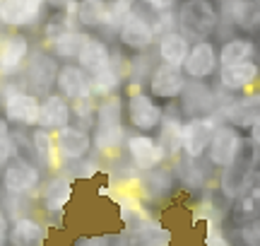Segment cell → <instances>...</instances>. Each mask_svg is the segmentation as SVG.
<instances>
[{"label": "cell", "mask_w": 260, "mask_h": 246, "mask_svg": "<svg viewBox=\"0 0 260 246\" xmlns=\"http://www.w3.org/2000/svg\"><path fill=\"white\" fill-rule=\"evenodd\" d=\"M128 138L125 131V102L121 95H111L99 99L96 116L92 126V145L104 157H116L123 150Z\"/></svg>", "instance_id": "6da1fadb"}, {"label": "cell", "mask_w": 260, "mask_h": 246, "mask_svg": "<svg viewBox=\"0 0 260 246\" xmlns=\"http://www.w3.org/2000/svg\"><path fill=\"white\" fill-rule=\"evenodd\" d=\"M39 106L41 97H37L29 89H10L3 99V116L12 128L31 131L39 126Z\"/></svg>", "instance_id": "7c38bea8"}, {"label": "cell", "mask_w": 260, "mask_h": 246, "mask_svg": "<svg viewBox=\"0 0 260 246\" xmlns=\"http://www.w3.org/2000/svg\"><path fill=\"white\" fill-rule=\"evenodd\" d=\"M68 123H73V106H70V102L60 92H48L46 97H41L39 126L56 133Z\"/></svg>", "instance_id": "484cf974"}, {"label": "cell", "mask_w": 260, "mask_h": 246, "mask_svg": "<svg viewBox=\"0 0 260 246\" xmlns=\"http://www.w3.org/2000/svg\"><path fill=\"white\" fill-rule=\"evenodd\" d=\"M31 142H34V162H37L41 171H60V157H58L56 147V135L53 131L46 128H31Z\"/></svg>", "instance_id": "83f0119b"}, {"label": "cell", "mask_w": 260, "mask_h": 246, "mask_svg": "<svg viewBox=\"0 0 260 246\" xmlns=\"http://www.w3.org/2000/svg\"><path fill=\"white\" fill-rule=\"evenodd\" d=\"M258 63H260V60H258Z\"/></svg>", "instance_id": "bcb514c9"}, {"label": "cell", "mask_w": 260, "mask_h": 246, "mask_svg": "<svg viewBox=\"0 0 260 246\" xmlns=\"http://www.w3.org/2000/svg\"><path fill=\"white\" fill-rule=\"evenodd\" d=\"M246 140H248V138H243V133L239 131L236 126L219 121L212 133V140L207 145L205 160H207V164L214 167V169H224V167H229V164L241 155Z\"/></svg>", "instance_id": "30bf717a"}, {"label": "cell", "mask_w": 260, "mask_h": 246, "mask_svg": "<svg viewBox=\"0 0 260 246\" xmlns=\"http://www.w3.org/2000/svg\"><path fill=\"white\" fill-rule=\"evenodd\" d=\"M186 82L188 75L183 73V68L159 60L147 77V92L154 99H161V102H176L181 92H183Z\"/></svg>", "instance_id": "ac0fdd59"}, {"label": "cell", "mask_w": 260, "mask_h": 246, "mask_svg": "<svg viewBox=\"0 0 260 246\" xmlns=\"http://www.w3.org/2000/svg\"><path fill=\"white\" fill-rule=\"evenodd\" d=\"M224 29H229V37L260 34V0H219L217 37H222Z\"/></svg>", "instance_id": "277c9868"}, {"label": "cell", "mask_w": 260, "mask_h": 246, "mask_svg": "<svg viewBox=\"0 0 260 246\" xmlns=\"http://www.w3.org/2000/svg\"><path fill=\"white\" fill-rule=\"evenodd\" d=\"M258 215H260V169L255 167V169H251V174L246 176L239 193L229 203L226 218H229L234 229H239L246 222H251L253 218H258Z\"/></svg>", "instance_id": "4fadbf2b"}, {"label": "cell", "mask_w": 260, "mask_h": 246, "mask_svg": "<svg viewBox=\"0 0 260 246\" xmlns=\"http://www.w3.org/2000/svg\"><path fill=\"white\" fill-rule=\"evenodd\" d=\"M75 198V183L70 174L63 171H53L51 179L39 189V205L48 218H63L68 203Z\"/></svg>", "instance_id": "d6986e66"}, {"label": "cell", "mask_w": 260, "mask_h": 246, "mask_svg": "<svg viewBox=\"0 0 260 246\" xmlns=\"http://www.w3.org/2000/svg\"><path fill=\"white\" fill-rule=\"evenodd\" d=\"M176 27L190 41L214 39L219 29V5L214 0H181L176 5Z\"/></svg>", "instance_id": "7a4b0ae2"}, {"label": "cell", "mask_w": 260, "mask_h": 246, "mask_svg": "<svg viewBox=\"0 0 260 246\" xmlns=\"http://www.w3.org/2000/svg\"><path fill=\"white\" fill-rule=\"evenodd\" d=\"M53 135H56V147H58V157H60V167L87 160L94 150L92 131H87V128L77 126V123H68V126H63V128L56 131Z\"/></svg>", "instance_id": "9a60e30c"}, {"label": "cell", "mask_w": 260, "mask_h": 246, "mask_svg": "<svg viewBox=\"0 0 260 246\" xmlns=\"http://www.w3.org/2000/svg\"><path fill=\"white\" fill-rule=\"evenodd\" d=\"M217 118L224 123H232L239 131H248L260 118V87L248 89L243 95H232L217 109Z\"/></svg>", "instance_id": "5bb4252c"}, {"label": "cell", "mask_w": 260, "mask_h": 246, "mask_svg": "<svg viewBox=\"0 0 260 246\" xmlns=\"http://www.w3.org/2000/svg\"><path fill=\"white\" fill-rule=\"evenodd\" d=\"M96 104H99V99H96L94 95L80 97V99L70 102V106H73V123L82 126V128H87V131H92L94 116H96Z\"/></svg>", "instance_id": "e575fe53"}, {"label": "cell", "mask_w": 260, "mask_h": 246, "mask_svg": "<svg viewBox=\"0 0 260 246\" xmlns=\"http://www.w3.org/2000/svg\"><path fill=\"white\" fill-rule=\"evenodd\" d=\"M118 63H121V56L116 53V60H113L111 68L89 75V87H92V95L96 97V99H104V97H111V95H118V92H121L123 70Z\"/></svg>", "instance_id": "1f68e13d"}, {"label": "cell", "mask_w": 260, "mask_h": 246, "mask_svg": "<svg viewBox=\"0 0 260 246\" xmlns=\"http://www.w3.org/2000/svg\"><path fill=\"white\" fill-rule=\"evenodd\" d=\"M190 39L186 34H181L178 29H171V32H164L159 34L157 41H154V53L161 63H171V66H183L188 51H190Z\"/></svg>", "instance_id": "4316f807"}, {"label": "cell", "mask_w": 260, "mask_h": 246, "mask_svg": "<svg viewBox=\"0 0 260 246\" xmlns=\"http://www.w3.org/2000/svg\"><path fill=\"white\" fill-rule=\"evenodd\" d=\"M109 0H77V27L96 34L104 24Z\"/></svg>", "instance_id": "836d02e7"}, {"label": "cell", "mask_w": 260, "mask_h": 246, "mask_svg": "<svg viewBox=\"0 0 260 246\" xmlns=\"http://www.w3.org/2000/svg\"><path fill=\"white\" fill-rule=\"evenodd\" d=\"M56 92H60L68 102H75V99H80V97L92 95V87H89V73H87L77 60H65L63 66L58 68Z\"/></svg>", "instance_id": "603a6c76"}, {"label": "cell", "mask_w": 260, "mask_h": 246, "mask_svg": "<svg viewBox=\"0 0 260 246\" xmlns=\"http://www.w3.org/2000/svg\"><path fill=\"white\" fill-rule=\"evenodd\" d=\"M248 140H251V145L255 150H260V118L248 128Z\"/></svg>", "instance_id": "ab89813d"}, {"label": "cell", "mask_w": 260, "mask_h": 246, "mask_svg": "<svg viewBox=\"0 0 260 246\" xmlns=\"http://www.w3.org/2000/svg\"><path fill=\"white\" fill-rule=\"evenodd\" d=\"M183 123H186V118L181 116L178 106L164 109V118L157 128V140L167 155V160H178L183 155Z\"/></svg>", "instance_id": "7402d4cb"}, {"label": "cell", "mask_w": 260, "mask_h": 246, "mask_svg": "<svg viewBox=\"0 0 260 246\" xmlns=\"http://www.w3.org/2000/svg\"><path fill=\"white\" fill-rule=\"evenodd\" d=\"M123 150L128 155L130 164H133L140 174L154 169V167H159V164L167 162V155H164L159 140L152 135V133H128Z\"/></svg>", "instance_id": "2e32d148"}, {"label": "cell", "mask_w": 260, "mask_h": 246, "mask_svg": "<svg viewBox=\"0 0 260 246\" xmlns=\"http://www.w3.org/2000/svg\"><path fill=\"white\" fill-rule=\"evenodd\" d=\"M46 0H0V19L5 29H41L48 17Z\"/></svg>", "instance_id": "ba28073f"}, {"label": "cell", "mask_w": 260, "mask_h": 246, "mask_svg": "<svg viewBox=\"0 0 260 246\" xmlns=\"http://www.w3.org/2000/svg\"><path fill=\"white\" fill-rule=\"evenodd\" d=\"M236 234H239L243 246H260V215L236 229Z\"/></svg>", "instance_id": "74e56055"}, {"label": "cell", "mask_w": 260, "mask_h": 246, "mask_svg": "<svg viewBox=\"0 0 260 246\" xmlns=\"http://www.w3.org/2000/svg\"><path fill=\"white\" fill-rule=\"evenodd\" d=\"M217 85L226 95H243L248 89H255L260 87V63L243 60V63H232V66H219Z\"/></svg>", "instance_id": "ffe728a7"}, {"label": "cell", "mask_w": 260, "mask_h": 246, "mask_svg": "<svg viewBox=\"0 0 260 246\" xmlns=\"http://www.w3.org/2000/svg\"><path fill=\"white\" fill-rule=\"evenodd\" d=\"M183 73L188 80H210L219 70V48L214 39H198L190 44L186 60H183Z\"/></svg>", "instance_id": "e0dca14e"}, {"label": "cell", "mask_w": 260, "mask_h": 246, "mask_svg": "<svg viewBox=\"0 0 260 246\" xmlns=\"http://www.w3.org/2000/svg\"><path fill=\"white\" fill-rule=\"evenodd\" d=\"M113 60H116V51L109 46V41L99 34H89L87 41H84L82 51H80V56H77V63L89 73H102L106 68L113 66Z\"/></svg>", "instance_id": "d4e9b609"}, {"label": "cell", "mask_w": 260, "mask_h": 246, "mask_svg": "<svg viewBox=\"0 0 260 246\" xmlns=\"http://www.w3.org/2000/svg\"><path fill=\"white\" fill-rule=\"evenodd\" d=\"M205 246H234V241L226 237L219 218H205V232H203Z\"/></svg>", "instance_id": "d590c367"}, {"label": "cell", "mask_w": 260, "mask_h": 246, "mask_svg": "<svg viewBox=\"0 0 260 246\" xmlns=\"http://www.w3.org/2000/svg\"><path fill=\"white\" fill-rule=\"evenodd\" d=\"M17 155L15 150V140H12V126L5 121V116L0 118V169L8 164L12 157Z\"/></svg>", "instance_id": "8d00e7d4"}, {"label": "cell", "mask_w": 260, "mask_h": 246, "mask_svg": "<svg viewBox=\"0 0 260 246\" xmlns=\"http://www.w3.org/2000/svg\"><path fill=\"white\" fill-rule=\"evenodd\" d=\"M224 104L222 89L207 85V80H188L183 92L178 97V111L183 118L195 116H212Z\"/></svg>", "instance_id": "52a82bcc"}, {"label": "cell", "mask_w": 260, "mask_h": 246, "mask_svg": "<svg viewBox=\"0 0 260 246\" xmlns=\"http://www.w3.org/2000/svg\"><path fill=\"white\" fill-rule=\"evenodd\" d=\"M125 102V121L138 133H154L164 118V106L142 87H128Z\"/></svg>", "instance_id": "5b68a950"}, {"label": "cell", "mask_w": 260, "mask_h": 246, "mask_svg": "<svg viewBox=\"0 0 260 246\" xmlns=\"http://www.w3.org/2000/svg\"><path fill=\"white\" fill-rule=\"evenodd\" d=\"M255 56H258V41L248 34H234L219 44V66L255 60Z\"/></svg>", "instance_id": "f1b7e54d"}, {"label": "cell", "mask_w": 260, "mask_h": 246, "mask_svg": "<svg viewBox=\"0 0 260 246\" xmlns=\"http://www.w3.org/2000/svg\"><path fill=\"white\" fill-rule=\"evenodd\" d=\"M219 118L217 116H195L186 118L183 123V157L190 160H203L207 145L212 140V133L217 128Z\"/></svg>", "instance_id": "44dd1931"}, {"label": "cell", "mask_w": 260, "mask_h": 246, "mask_svg": "<svg viewBox=\"0 0 260 246\" xmlns=\"http://www.w3.org/2000/svg\"><path fill=\"white\" fill-rule=\"evenodd\" d=\"M258 169H260V162H258Z\"/></svg>", "instance_id": "f6af8a7d"}, {"label": "cell", "mask_w": 260, "mask_h": 246, "mask_svg": "<svg viewBox=\"0 0 260 246\" xmlns=\"http://www.w3.org/2000/svg\"><path fill=\"white\" fill-rule=\"evenodd\" d=\"M48 229L34 215H19L10 220L8 244L10 246H46Z\"/></svg>", "instance_id": "cb8c5ba5"}, {"label": "cell", "mask_w": 260, "mask_h": 246, "mask_svg": "<svg viewBox=\"0 0 260 246\" xmlns=\"http://www.w3.org/2000/svg\"><path fill=\"white\" fill-rule=\"evenodd\" d=\"M8 244V239H0V246H5Z\"/></svg>", "instance_id": "7bdbcfd3"}, {"label": "cell", "mask_w": 260, "mask_h": 246, "mask_svg": "<svg viewBox=\"0 0 260 246\" xmlns=\"http://www.w3.org/2000/svg\"><path fill=\"white\" fill-rule=\"evenodd\" d=\"M87 37H89V32H84V29H65L63 34L53 37L48 44H44V46H46L58 60H77Z\"/></svg>", "instance_id": "f546056e"}, {"label": "cell", "mask_w": 260, "mask_h": 246, "mask_svg": "<svg viewBox=\"0 0 260 246\" xmlns=\"http://www.w3.org/2000/svg\"><path fill=\"white\" fill-rule=\"evenodd\" d=\"M29 56H31V39L27 32L8 29L0 32V77H15L24 73Z\"/></svg>", "instance_id": "8fae6325"}, {"label": "cell", "mask_w": 260, "mask_h": 246, "mask_svg": "<svg viewBox=\"0 0 260 246\" xmlns=\"http://www.w3.org/2000/svg\"><path fill=\"white\" fill-rule=\"evenodd\" d=\"M8 229H10V218L5 215V210L0 208V239H8Z\"/></svg>", "instance_id": "60d3db41"}, {"label": "cell", "mask_w": 260, "mask_h": 246, "mask_svg": "<svg viewBox=\"0 0 260 246\" xmlns=\"http://www.w3.org/2000/svg\"><path fill=\"white\" fill-rule=\"evenodd\" d=\"M75 246H104L102 237H82Z\"/></svg>", "instance_id": "b9f144b4"}, {"label": "cell", "mask_w": 260, "mask_h": 246, "mask_svg": "<svg viewBox=\"0 0 260 246\" xmlns=\"http://www.w3.org/2000/svg\"><path fill=\"white\" fill-rule=\"evenodd\" d=\"M140 5V0H109V8H106V17H104V24L102 29L96 32L99 37H104L106 41L109 39H116V34H118V29H121V24L125 22V17H128L133 10Z\"/></svg>", "instance_id": "d6a6232c"}, {"label": "cell", "mask_w": 260, "mask_h": 246, "mask_svg": "<svg viewBox=\"0 0 260 246\" xmlns=\"http://www.w3.org/2000/svg\"><path fill=\"white\" fill-rule=\"evenodd\" d=\"M140 3L152 12H171L178 5V0H140Z\"/></svg>", "instance_id": "f35d334b"}, {"label": "cell", "mask_w": 260, "mask_h": 246, "mask_svg": "<svg viewBox=\"0 0 260 246\" xmlns=\"http://www.w3.org/2000/svg\"><path fill=\"white\" fill-rule=\"evenodd\" d=\"M171 186H174V174L164 164H159L149 171H142V176H140V189H142V196L147 200L169 198Z\"/></svg>", "instance_id": "4dcf8cb0"}, {"label": "cell", "mask_w": 260, "mask_h": 246, "mask_svg": "<svg viewBox=\"0 0 260 246\" xmlns=\"http://www.w3.org/2000/svg\"><path fill=\"white\" fill-rule=\"evenodd\" d=\"M0 189L12 193V196H24V198L37 196L39 189H41V167H39L37 162L27 160V157L15 155L3 167Z\"/></svg>", "instance_id": "8992f818"}, {"label": "cell", "mask_w": 260, "mask_h": 246, "mask_svg": "<svg viewBox=\"0 0 260 246\" xmlns=\"http://www.w3.org/2000/svg\"><path fill=\"white\" fill-rule=\"evenodd\" d=\"M58 58L48 51L46 46L31 48L27 66H24V89L34 92L37 97H46L48 92H53L56 87V75H58Z\"/></svg>", "instance_id": "9c48e42d"}, {"label": "cell", "mask_w": 260, "mask_h": 246, "mask_svg": "<svg viewBox=\"0 0 260 246\" xmlns=\"http://www.w3.org/2000/svg\"><path fill=\"white\" fill-rule=\"evenodd\" d=\"M116 41L121 44L123 51H128L130 56L138 53H149L154 41H157V32H154V19H152V10H147L142 3L130 12L125 22L121 24Z\"/></svg>", "instance_id": "3957f363"}, {"label": "cell", "mask_w": 260, "mask_h": 246, "mask_svg": "<svg viewBox=\"0 0 260 246\" xmlns=\"http://www.w3.org/2000/svg\"><path fill=\"white\" fill-rule=\"evenodd\" d=\"M0 27H3V19H0Z\"/></svg>", "instance_id": "ee69618b"}]
</instances>
